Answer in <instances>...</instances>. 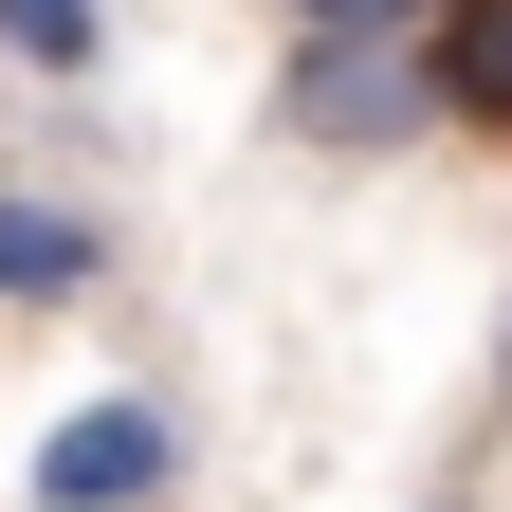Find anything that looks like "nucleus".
Returning <instances> with one entry per match:
<instances>
[{
  "instance_id": "f257e3e1",
  "label": "nucleus",
  "mask_w": 512,
  "mask_h": 512,
  "mask_svg": "<svg viewBox=\"0 0 512 512\" xmlns=\"http://www.w3.org/2000/svg\"><path fill=\"white\" fill-rule=\"evenodd\" d=\"M275 128H293V147H330V165H384V147H421V128H439V74H421V37H293Z\"/></svg>"
},
{
  "instance_id": "f03ea898",
  "label": "nucleus",
  "mask_w": 512,
  "mask_h": 512,
  "mask_svg": "<svg viewBox=\"0 0 512 512\" xmlns=\"http://www.w3.org/2000/svg\"><path fill=\"white\" fill-rule=\"evenodd\" d=\"M165 494H183V421L147 384H110V403H74L37 439V512H165Z\"/></svg>"
},
{
  "instance_id": "7ed1b4c3",
  "label": "nucleus",
  "mask_w": 512,
  "mask_h": 512,
  "mask_svg": "<svg viewBox=\"0 0 512 512\" xmlns=\"http://www.w3.org/2000/svg\"><path fill=\"white\" fill-rule=\"evenodd\" d=\"M110 293V220L55 183H0V311H92Z\"/></svg>"
},
{
  "instance_id": "20e7f679",
  "label": "nucleus",
  "mask_w": 512,
  "mask_h": 512,
  "mask_svg": "<svg viewBox=\"0 0 512 512\" xmlns=\"http://www.w3.org/2000/svg\"><path fill=\"white\" fill-rule=\"evenodd\" d=\"M421 74H439V128L512 147V0H439V19H421Z\"/></svg>"
},
{
  "instance_id": "39448f33",
  "label": "nucleus",
  "mask_w": 512,
  "mask_h": 512,
  "mask_svg": "<svg viewBox=\"0 0 512 512\" xmlns=\"http://www.w3.org/2000/svg\"><path fill=\"white\" fill-rule=\"evenodd\" d=\"M110 55V0H0V74H92Z\"/></svg>"
},
{
  "instance_id": "423d86ee",
  "label": "nucleus",
  "mask_w": 512,
  "mask_h": 512,
  "mask_svg": "<svg viewBox=\"0 0 512 512\" xmlns=\"http://www.w3.org/2000/svg\"><path fill=\"white\" fill-rule=\"evenodd\" d=\"M439 0H293V37H421Z\"/></svg>"
},
{
  "instance_id": "0eeeda50",
  "label": "nucleus",
  "mask_w": 512,
  "mask_h": 512,
  "mask_svg": "<svg viewBox=\"0 0 512 512\" xmlns=\"http://www.w3.org/2000/svg\"><path fill=\"white\" fill-rule=\"evenodd\" d=\"M494 384H512V330H494Z\"/></svg>"
}]
</instances>
